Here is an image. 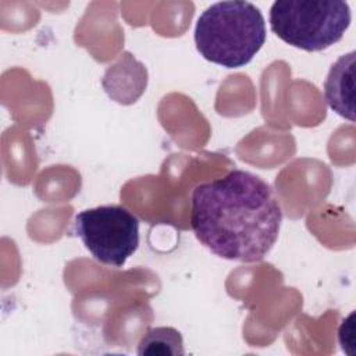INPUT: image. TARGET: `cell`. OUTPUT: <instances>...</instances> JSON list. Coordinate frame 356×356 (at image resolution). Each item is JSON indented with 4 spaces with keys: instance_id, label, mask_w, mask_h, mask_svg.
I'll return each mask as SVG.
<instances>
[{
    "instance_id": "cell-3",
    "label": "cell",
    "mask_w": 356,
    "mask_h": 356,
    "mask_svg": "<svg viewBox=\"0 0 356 356\" xmlns=\"http://www.w3.org/2000/svg\"><path fill=\"white\" fill-rule=\"evenodd\" d=\"M350 19V7L342 0H278L270 8L271 31L305 51H321L339 42Z\"/></svg>"
},
{
    "instance_id": "cell-1",
    "label": "cell",
    "mask_w": 356,
    "mask_h": 356,
    "mask_svg": "<svg viewBox=\"0 0 356 356\" xmlns=\"http://www.w3.org/2000/svg\"><path fill=\"white\" fill-rule=\"evenodd\" d=\"M281 221L271 186L249 171L232 170L192 192V231L203 246L225 260H263L278 238Z\"/></svg>"
},
{
    "instance_id": "cell-5",
    "label": "cell",
    "mask_w": 356,
    "mask_h": 356,
    "mask_svg": "<svg viewBox=\"0 0 356 356\" xmlns=\"http://www.w3.org/2000/svg\"><path fill=\"white\" fill-rule=\"evenodd\" d=\"M355 51L341 56L324 82V97L338 115L355 121Z\"/></svg>"
},
{
    "instance_id": "cell-2",
    "label": "cell",
    "mask_w": 356,
    "mask_h": 356,
    "mask_svg": "<svg viewBox=\"0 0 356 356\" xmlns=\"http://www.w3.org/2000/svg\"><path fill=\"white\" fill-rule=\"evenodd\" d=\"M264 42L263 14L250 1L214 3L196 21L197 51L204 60L225 68H241L249 64Z\"/></svg>"
},
{
    "instance_id": "cell-4",
    "label": "cell",
    "mask_w": 356,
    "mask_h": 356,
    "mask_svg": "<svg viewBox=\"0 0 356 356\" xmlns=\"http://www.w3.org/2000/svg\"><path fill=\"white\" fill-rule=\"evenodd\" d=\"M74 231L97 261L113 267H122L139 245V220L122 206L79 211Z\"/></svg>"
},
{
    "instance_id": "cell-6",
    "label": "cell",
    "mask_w": 356,
    "mask_h": 356,
    "mask_svg": "<svg viewBox=\"0 0 356 356\" xmlns=\"http://www.w3.org/2000/svg\"><path fill=\"white\" fill-rule=\"evenodd\" d=\"M139 355H185L179 331L172 327H156L146 331L138 345Z\"/></svg>"
}]
</instances>
